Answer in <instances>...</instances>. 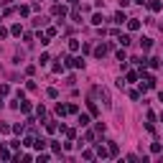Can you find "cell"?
<instances>
[{
    "mask_svg": "<svg viewBox=\"0 0 163 163\" xmlns=\"http://www.w3.org/2000/svg\"><path fill=\"white\" fill-rule=\"evenodd\" d=\"M94 94H97V97H100V100L105 102V107H110V105H112V102H110V94H107L102 87H94Z\"/></svg>",
    "mask_w": 163,
    "mask_h": 163,
    "instance_id": "1",
    "label": "cell"
},
{
    "mask_svg": "<svg viewBox=\"0 0 163 163\" xmlns=\"http://www.w3.org/2000/svg\"><path fill=\"white\" fill-rule=\"evenodd\" d=\"M107 51H110V44H102V46H97V49H94V54H97V56H105V54H107Z\"/></svg>",
    "mask_w": 163,
    "mask_h": 163,
    "instance_id": "2",
    "label": "cell"
},
{
    "mask_svg": "<svg viewBox=\"0 0 163 163\" xmlns=\"http://www.w3.org/2000/svg\"><path fill=\"white\" fill-rule=\"evenodd\" d=\"M69 61V66H74V69H79V66H84V61L82 59H66Z\"/></svg>",
    "mask_w": 163,
    "mask_h": 163,
    "instance_id": "3",
    "label": "cell"
},
{
    "mask_svg": "<svg viewBox=\"0 0 163 163\" xmlns=\"http://www.w3.org/2000/svg\"><path fill=\"white\" fill-rule=\"evenodd\" d=\"M127 28H130V31H138L140 23H138V20H127Z\"/></svg>",
    "mask_w": 163,
    "mask_h": 163,
    "instance_id": "4",
    "label": "cell"
},
{
    "mask_svg": "<svg viewBox=\"0 0 163 163\" xmlns=\"http://www.w3.org/2000/svg\"><path fill=\"white\" fill-rule=\"evenodd\" d=\"M140 46H143V49L148 51V49H151V46H153V41H151V38H143V41H140Z\"/></svg>",
    "mask_w": 163,
    "mask_h": 163,
    "instance_id": "5",
    "label": "cell"
},
{
    "mask_svg": "<svg viewBox=\"0 0 163 163\" xmlns=\"http://www.w3.org/2000/svg\"><path fill=\"white\" fill-rule=\"evenodd\" d=\"M54 13H56V15H61V18H64V15H66V8H61V5H56V8H54Z\"/></svg>",
    "mask_w": 163,
    "mask_h": 163,
    "instance_id": "6",
    "label": "cell"
},
{
    "mask_svg": "<svg viewBox=\"0 0 163 163\" xmlns=\"http://www.w3.org/2000/svg\"><path fill=\"white\" fill-rule=\"evenodd\" d=\"M115 23H120V25L125 23V13H117V15H115Z\"/></svg>",
    "mask_w": 163,
    "mask_h": 163,
    "instance_id": "7",
    "label": "cell"
},
{
    "mask_svg": "<svg viewBox=\"0 0 163 163\" xmlns=\"http://www.w3.org/2000/svg\"><path fill=\"white\" fill-rule=\"evenodd\" d=\"M33 145H36L38 151H41V148H46V140H33Z\"/></svg>",
    "mask_w": 163,
    "mask_h": 163,
    "instance_id": "8",
    "label": "cell"
},
{
    "mask_svg": "<svg viewBox=\"0 0 163 163\" xmlns=\"http://www.w3.org/2000/svg\"><path fill=\"white\" fill-rule=\"evenodd\" d=\"M0 107H3V100H0Z\"/></svg>",
    "mask_w": 163,
    "mask_h": 163,
    "instance_id": "9",
    "label": "cell"
},
{
    "mask_svg": "<svg viewBox=\"0 0 163 163\" xmlns=\"http://www.w3.org/2000/svg\"><path fill=\"white\" fill-rule=\"evenodd\" d=\"M138 3H145V0H138Z\"/></svg>",
    "mask_w": 163,
    "mask_h": 163,
    "instance_id": "10",
    "label": "cell"
}]
</instances>
